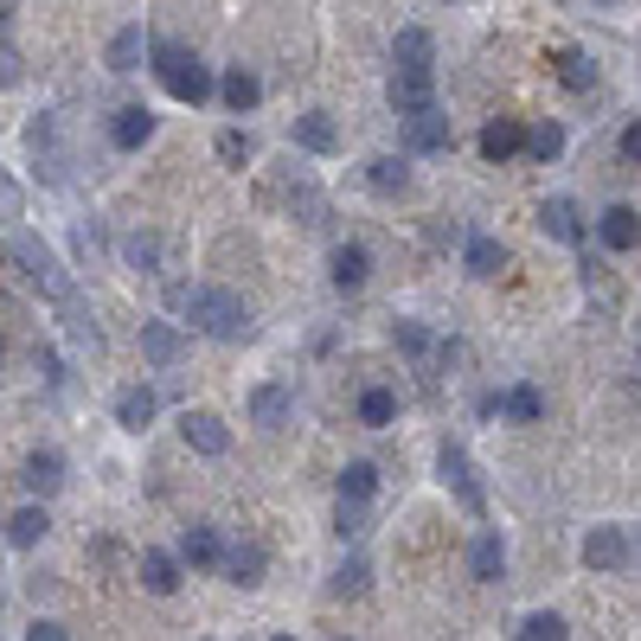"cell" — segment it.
<instances>
[{"instance_id": "6da1fadb", "label": "cell", "mask_w": 641, "mask_h": 641, "mask_svg": "<svg viewBox=\"0 0 641 641\" xmlns=\"http://www.w3.org/2000/svg\"><path fill=\"white\" fill-rule=\"evenodd\" d=\"M187 314H192V328L199 334H212V340H251V308H244V296H231V289H187Z\"/></svg>"}, {"instance_id": "7a4b0ae2", "label": "cell", "mask_w": 641, "mask_h": 641, "mask_svg": "<svg viewBox=\"0 0 641 641\" xmlns=\"http://www.w3.org/2000/svg\"><path fill=\"white\" fill-rule=\"evenodd\" d=\"M154 77L167 84V97H180V103H192V110H199V103L219 90V84H212V71L192 58L180 38H154Z\"/></svg>"}, {"instance_id": "3957f363", "label": "cell", "mask_w": 641, "mask_h": 641, "mask_svg": "<svg viewBox=\"0 0 641 641\" xmlns=\"http://www.w3.org/2000/svg\"><path fill=\"white\" fill-rule=\"evenodd\" d=\"M13 257H20V269H26V276H33V283H38V289H45V296H52L58 308H65V302L77 296V289H71V276L58 269V257H52V251L38 244L33 231H20V237H13Z\"/></svg>"}, {"instance_id": "277c9868", "label": "cell", "mask_w": 641, "mask_h": 641, "mask_svg": "<svg viewBox=\"0 0 641 641\" xmlns=\"http://www.w3.org/2000/svg\"><path fill=\"white\" fill-rule=\"evenodd\" d=\"M436 468H443V482L455 488V500H462V513H488V500H482V482H475V462H468V450L462 443H443V455H436Z\"/></svg>"}, {"instance_id": "5b68a950", "label": "cell", "mask_w": 641, "mask_h": 641, "mask_svg": "<svg viewBox=\"0 0 641 641\" xmlns=\"http://www.w3.org/2000/svg\"><path fill=\"white\" fill-rule=\"evenodd\" d=\"M436 38L423 33V26H405L398 33V45H391V65H398V77H436Z\"/></svg>"}, {"instance_id": "8992f818", "label": "cell", "mask_w": 641, "mask_h": 641, "mask_svg": "<svg viewBox=\"0 0 641 641\" xmlns=\"http://www.w3.org/2000/svg\"><path fill=\"white\" fill-rule=\"evenodd\" d=\"M636 559V545H629V532L622 527H597L590 539H584V565L590 571H622Z\"/></svg>"}, {"instance_id": "52a82bcc", "label": "cell", "mask_w": 641, "mask_h": 641, "mask_svg": "<svg viewBox=\"0 0 641 641\" xmlns=\"http://www.w3.org/2000/svg\"><path fill=\"white\" fill-rule=\"evenodd\" d=\"M328 276H334V289H366V276H373V251L366 244H334V257H328Z\"/></svg>"}, {"instance_id": "ba28073f", "label": "cell", "mask_w": 641, "mask_h": 641, "mask_svg": "<svg viewBox=\"0 0 641 641\" xmlns=\"http://www.w3.org/2000/svg\"><path fill=\"white\" fill-rule=\"evenodd\" d=\"M180 436H187L199 455H225V450H231L225 417H212V411H187V417H180Z\"/></svg>"}, {"instance_id": "9c48e42d", "label": "cell", "mask_w": 641, "mask_h": 641, "mask_svg": "<svg viewBox=\"0 0 641 641\" xmlns=\"http://www.w3.org/2000/svg\"><path fill=\"white\" fill-rule=\"evenodd\" d=\"M391 110L405 115V122H411V115H430L436 110V77H398L391 71Z\"/></svg>"}, {"instance_id": "30bf717a", "label": "cell", "mask_w": 641, "mask_h": 641, "mask_svg": "<svg viewBox=\"0 0 641 641\" xmlns=\"http://www.w3.org/2000/svg\"><path fill=\"white\" fill-rule=\"evenodd\" d=\"M142 353H148L154 366H180L187 360V334L174 321H142Z\"/></svg>"}, {"instance_id": "8fae6325", "label": "cell", "mask_w": 641, "mask_h": 641, "mask_svg": "<svg viewBox=\"0 0 641 641\" xmlns=\"http://www.w3.org/2000/svg\"><path fill=\"white\" fill-rule=\"evenodd\" d=\"M597 237H604V251H636L641 244V212L636 206H609L604 219H597Z\"/></svg>"}, {"instance_id": "7c38bea8", "label": "cell", "mask_w": 641, "mask_h": 641, "mask_svg": "<svg viewBox=\"0 0 641 641\" xmlns=\"http://www.w3.org/2000/svg\"><path fill=\"white\" fill-rule=\"evenodd\" d=\"M180 565H192V571L225 565V539H219V527H187V539H180Z\"/></svg>"}, {"instance_id": "4fadbf2b", "label": "cell", "mask_w": 641, "mask_h": 641, "mask_svg": "<svg viewBox=\"0 0 641 641\" xmlns=\"http://www.w3.org/2000/svg\"><path fill=\"white\" fill-rule=\"evenodd\" d=\"M296 148H308V154H334L340 148V129H334V115L328 110H308V115H296Z\"/></svg>"}, {"instance_id": "5bb4252c", "label": "cell", "mask_w": 641, "mask_h": 641, "mask_svg": "<svg viewBox=\"0 0 641 641\" xmlns=\"http://www.w3.org/2000/svg\"><path fill=\"white\" fill-rule=\"evenodd\" d=\"M405 148H411V154H436V148H450V115H443V110L411 115V122H405Z\"/></svg>"}, {"instance_id": "9a60e30c", "label": "cell", "mask_w": 641, "mask_h": 641, "mask_svg": "<svg viewBox=\"0 0 641 641\" xmlns=\"http://www.w3.org/2000/svg\"><path fill=\"white\" fill-rule=\"evenodd\" d=\"M468 571H475L482 584H494V577L507 571V545H500V532H494V527L475 532V545H468Z\"/></svg>"}, {"instance_id": "2e32d148", "label": "cell", "mask_w": 641, "mask_h": 641, "mask_svg": "<svg viewBox=\"0 0 641 641\" xmlns=\"http://www.w3.org/2000/svg\"><path fill=\"white\" fill-rule=\"evenodd\" d=\"M520 148H527V129H520L513 115H494L488 129H482V154H488V161H513Z\"/></svg>"}, {"instance_id": "e0dca14e", "label": "cell", "mask_w": 641, "mask_h": 641, "mask_svg": "<svg viewBox=\"0 0 641 641\" xmlns=\"http://www.w3.org/2000/svg\"><path fill=\"white\" fill-rule=\"evenodd\" d=\"M289 405H296V398H289V385H257V391H251V423L283 430V423H289Z\"/></svg>"}, {"instance_id": "ac0fdd59", "label": "cell", "mask_w": 641, "mask_h": 641, "mask_svg": "<svg viewBox=\"0 0 641 641\" xmlns=\"http://www.w3.org/2000/svg\"><path fill=\"white\" fill-rule=\"evenodd\" d=\"M552 77H559L565 90H590V84H597V65H590V52L559 45V52H552Z\"/></svg>"}, {"instance_id": "d6986e66", "label": "cell", "mask_w": 641, "mask_h": 641, "mask_svg": "<svg viewBox=\"0 0 641 641\" xmlns=\"http://www.w3.org/2000/svg\"><path fill=\"white\" fill-rule=\"evenodd\" d=\"M154 135V110H142V103H129V110L110 115V142L115 148H142Z\"/></svg>"}, {"instance_id": "ffe728a7", "label": "cell", "mask_w": 641, "mask_h": 641, "mask_svg": "<svg viewBox=\"0 0 641 641\" xmlns=\"http://www.w3.org/2000/svg\"><path fill=\"white\" fill-rule=\"evenodd\" d=\"M539 231L559 237V244H577V237H584V219H577L571 199H545V206H539Z\"/></svg>"}, {"instance_id": "44dd1931", "label": "cell", "mask_w": 641, "mask_h": 641, "mask_svg": "<svg viewBox=\"0 0 641 641\" xmlns=\"http://www.w3.org/2000/svg\"><path fill=\"white\" fill-rule=\"evenodd\" d=\"M154 405H161V398H154L148 385H129V391H122V398H115V423H122V430H135V436H142V430H148V423H154Z\"/></svg>"}, {"instance_id": "7402d4cb", "label": "cell", "mask_w": 641, "mask_h": 641, "mask_svg": "<svg viewBox=\"0 0 641 641\" xmlns=\"http://www.w3.org/2000/svg\"><path fill=\"white\" fill-rule=\"evenodd\" d=\"M462 264H468V276H500V269H507V251H500V237L475 231V237L462 244Z\"/></svg>"}, {"instance_id": "603a6c76", "label": "cell", "mask_w": 641, "mask_h": 641, "mask_svg": "<svg viewBox=\"0 0 641 641\" xmlns=\"http://www.w3.org/2000/svg\"><path fill=\"white\" fill-rule=\"evenodd\" d=\"M142 590L174 597V590H180V559H174V552H142Z\"/></svg>"}, {"instance_id": "cb8c5ba5", "label": "cell", "mask_w": 641, "mask_h": 641, "mask_svg": "<svg viewBox=\"0 0 641 641\" xmlns=\"http://www.w3.org/2000/svg\"><path fill=\"white\" fill-rule=\"evenodd\" d=\"M26 488L33 494H58L65 488V455L58 450H33L26 455Z\"/></svg>"}, {"instance_id": "d4e9b609", "label": "cell", "mask_w": 641, "mask_h": 641, "mask_svg": "<svg viewBox=\"0 0 641 641\" xmlns=\"http://www.w3.org/2000/svg\"><path fill=\"white\" fill-rule=\"evenodd\" d=\"M366 187H373L378 199H398V192L411 187V167L391 161V154H378V161H366Z\"/></svg>"}, {"instance_id": "484cf974", "label": "cell", "mask_w": 641, "mask_h": 641, "mask_svg": "<svg viewBox=\"0 0 641 641\" xmlns=\"http://www.w3.org/2000/svg\"><path fill=\"white\" fill-rule=\"evenodd\" d=\"M494 411L513 417V423H539L545 417V398H539V385H513L507 398H494Z\"/></svg>"}, {"instance_id": "4316f807", "label": "cell", "mask_w": 641, "mask_h": 641, "mask_svg": "<svg viewBox=\"0 0 641 641\" xmlns=\"http://www.w3.org/2000/svg\"><path fill=\"white\" fill-rule=\"evenodd\" d=\"M45 532H52L45 507H20V513H7V545H20V552H26V545H38Z\"/></svg>"}, {"instance_id": "83f0119b", "label": "cell", "mask_w": 641, "mask_h": 641, "mask_svg": "<svg viewBox=\"0 0 641 641\" xmlns=\"http://www.w3.org/2000/svg\"><path fill=\"white\" fill-rule=\"evenodd\" d=\"M219 97H225V110H257V97H264V84H257V77L251 71H225L219 77Z\"/></svg>"}, {"instance_id": "f1b7e54d", "label": "cell", "mask_w": 641, "mask_h": 641, "mask_svg": "<svg viewBox=\"0 0 641 641\" xmlns=\"http://www.w3.org/2000/svg\"><path fill=\"white\" fill-rule=\"evenodd\" d=\"M391 417H398V391H385V385H366V391H360V423H366V430H385Z\"/></svg>"}, {"instance_id": "f546056e", "label": "cell", "mask_w": 641, "mask_h": 641, "mask_svg": "<svg viewBox=\"0 0 641 641\" xmlns=\"http://www.w3.org/2000/svg\"><path fill=\"white\" fill-rule=\"evenodd\" d=\"M225 577L231 584H257L264 577V545H225Z\"/></svg>"}, {"instance_id": "4dcf8cb0", "label": "cell", "mask_w": 641, "mask_h": 641, "mask_svg": "<svg viewBox=\"0 0 641 641\" xmlns=\"http://www.w3.org/2000/svg\"><path fill=\"white\" fill-rule=\"evenodd\" d=\"M373 488H378V468H373V462H346V468H340V500H360V507H366V500H373Z\"/></svg>"}, {"instance_id": "1f68e13d", "label": "cell", "mask_w": 641, "mask_h": 641, "mask_svg": "<svg viewBox=\"0 0 641 641\" xmlns=\"http://www.w3.org/2000/svg\"><path fill=\"white\" fill-rule=\"evenodd\" d=\"M122 257L142 269V276H154V269H161V237H154V231H129V237H122Z\"/></svg>"}, {"instance_id": "d6a6232c", "label": "cell", "mask_w": 641, "mask_h": 641, "mask_svg": "<svg viewBox=\"0 0 641 641\" xmlns=\"http://www.w3.org/2000/svg\"><path fill=\"white\" fill-rule=\"evenodd\" d=\"M142 45H148L142 26H122V33L110 38V71H135V65H142Z\"/></svg>"}, {"instance_id": "836d02e7", "label": "cell", "mask_w": 641, "mask_h": 641, "mask_svg": "<svg viewBox=\"0 0 641 641\" xmlns=\"http://www.w3.org/2000/svg\"><path fill=\"white\" fill-rule=\"evenodd\" d=\"M366 577H373V571H366V559H346V565L328 577V597H360V590H366Z\"/></svg>"}, {"instance_id": "e575fe53", "label": "cell", "mask_w": 641, "mask_h": 641, "mask_svg": "<svg viewBox=\"0 0 641 641\" xmlns=\"http://www.w3.org/2000/svg\"><path fill=\"white\" fill-rule=\"evenodd\" d=\"M559 148H565V129H559V122L527 129V154H532V161H559Z\"/></svg>"}, {"instance_id": "d590c367", "label": "cell", "mask_w": 641, "mask_h": 641, "mask_svg": "<svg viewBox=\"0 0 641 641\" xmlns=\"http://www.w3.org/2000/svg\"><path fill=\"white\" fill-rule=\"evenodd\" d=\"M391 340H398V346H405L411 360H423V353H436V340H430V328H417V321H398V328H391Z\"/></svg>"}, {"instance_id": "8d00e7d4", "label": "cell", "mask_w": 641, "mask_h": 641, "mask_svg": "<svg viewBox=\"0 0 641 641\" xmlns=\"http://www.w3.org/2000/svg\"><path fill=\"white\" fill-rule=\"evenodd\" d=\"M520 641H565V616H552V609H539L527 629H520Z\"/></svg>"}, {"instance_id": "74e56055", "label": "cell", "mask_w": 641, "mask_h": 641, "mask_svg": "<svg viewBox=\"0 0 641 641\" xmlns=\"http://www.w3.org/2000/svg\"><path fill=\"white\" fill-rule=\"evenodd\" d=\"M251 135H244V129H225V135H219V161H225V167H244V161H251Z\"/></svg>"}, {"instance_id": "f35d334b", "label": "cell", "mask_w": 641, "mask_h": 641, "mask_svg": "<svg viewBox=\"0 0 641 641\" xmlns=\"http://www.w3.org/2000/svg\"><path fill=\"white\" fill-rule=\"evenodd\" d=\"M334 532H340V539H360V532H366V507H360V500H340Z\"/></svg>"}, {"instance_id": "ab89813d", "label": "cell", "mask_w": 641, "mask_h": 641, "mask_svg": "<svg viewBox=\"0 0 641 641\" xmlns=\"http://www.w3.org/2000/svg\"><path fill=\"white\" fill-rule=\"evenodd\" d=\"M0 219H20V187H13L7 167H0Z\"/></svg>"}, {"instance_id": "60d3db41", "label": "cell", "mask_w": 641, "mask_h": 641, "mask_svg": "<svg viewBox=\"0 0 641 641\" xmlns=\"http://www.w3.org/2000/svg\"><path fill=\"white\" fill-rule=\"evenodd\" d=\"M0 84H20V52L13 45H0Z\"/></svg>"}, {"instance_id": "b9f144b4", "label": "cell", "mask_w": 641, "mask_h": 641, "mask_svg": "<svg viewBox=\"0 0 641 641\" xmlns=\"http://www.w3.org/2000/svg\"><path fill=\"white\" fill-rule=\"evenodd\" d=\"M622 161H641V115L622 129Z\"/></svg>"}, {"instance_id": "7bdbcfd3", "label": "cell", "mask_w": 641, "mask_h": 641, "mask_svg": "<svg viewBox=\"0 0 641 641\" xmlns=\"http://www.w3.org/2000/svg\"><path fill=\"white\" fill-rule=\"evenodd\" d=\"M26 641H65V629H58V622H33V629H26Z\"/></svg>"}, {"instance_id": "ee69618b", "label": "cell", "mask_w": 641, "mask_h": 641, "mask_svg": "<svg viewBox=\"0 0 641 641\" xmlns=\"http://www.w3.org/2000/svg\"><path fill=\"white\" fill-rule=\"evenodd\" d=\"M7 20H13V7H7V0H0V33H7Z\"/></svg>"}, {"instance_id": "f6af8a7d", "label": "cell", "mask_w": 641, "mask_h": 641, "mask_svg": "<svg viewBox=\"0 0 641 641\" xmlns=\"http://www.w3.org/2000/svg\"><path fill=\"white\" fill-rule=\"evenodd\" d=\"M276 641H296V636H276Z\"/></svg>"}, {"instance_id": "bcb514c9", "label": "cell", "mask_w": 641, "mask_h": 641, "mask_svg": "<svg viewBox=\"0 0 641 641\" xmlns=\"http://www.w3.org/2000/svg\"><path fill=\"white\" fill-rule=\"evenodd\" d=\"M334 641H346V636H334Z\"/></svg>"}]
</instances>
